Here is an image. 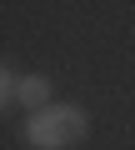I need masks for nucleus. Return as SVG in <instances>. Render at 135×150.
<instances>
[{
  "label": "nucleus",
  "instance_id": "obj_1",
  "mask_svg": "<svg viewBox=\"0 0 135 150\" xmlns=\"http://www.w3.org/2000/svg\"><path fill=\"white\" fill-rule=\"evenodd\" d=\"M20 135H25L30 150H70V145H80L90 135V120H85L80 105H45L40 115L25 120Z\"/></svg>",
  "mask_w": 135,
  "mask_h": 150
},
{
  "label": "nucleus",
  "instance_id": "obj_2",
  "mask_svg": "<svg viewBox=\"0 0 135 150\" xmlns=\"http://www.w3.org/2000/svg\"><path fill=\"white\" fill-rule=\"evenodd\" d=\"M5 105H25V110H45L50 105V80L45 75H25V80H15V75L5 70Z\"/></svg>",
  "mask_w": 135,
  "mask_h": 150
}]
</instances>
